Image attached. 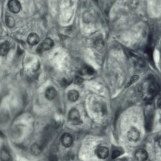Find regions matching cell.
<instances>
[{
  "label": "cell",
  "instance_id": "cell-7",
  "mask_svg": "<svg viewBox=\"0 0 161 161\" xmlns=\"http://www.w3.org/2000/svg\"><path fill=\"white\" fill-rule=\"evenodd\" d=\"M96 154L97 157L99 159H106L109 154V149L105 146H100L96 150Z\"/></svg>",
  "mask_w": 161,
  "mask_h": 161
},
{
  "label": "cell",
  "instance_id": "cell-5",
  "mask_svg": "<svg viewBox=\"0 0 161 161\" xmlns=\"http://www.w3.org/2000/svg\"><path fill=\"white\" fill-rule=\"evenodd\" d=\"M61 141L63 146L69 148L73 144V137L70 133H65L61 137Z\"/></svg>",
  "mask_w": 161,
  "mask_h": 161
},
{
  "label": "cell",
  "instance_id": "cell-2",
  "mask_svg": "<svg viewBox=\"0 0 161 161\" xmlns=\"http://www.w3.org/2000/svg\"><path fill=\"white\" fill-rule=\"evenodd\" d=\"M154 119V111L153 108L149 105L146 109L145 125L146 131L150 132L152 130Z\"/></svg>",
  "mask_w": 161,
  "mask_h": 161
},
{
  "label": "cell",
  "instance_id": "cell-23",
  "mask_svg": "<svg viewBox=\"0 0 161 161\" xmlns=\"http://www.w3.org/2000/svg\"><path fill=\"white\" fill-rule=\"evenodd\" d=\"M49 161H58V158L57 155L55 154H51L49 157Z\"/></svg>",
  "mask_w": 161,
  "mask_h": 161
},
{
  "label": "cell",
  "instance_id": "cell-18",
  "mask_svg": "<svg viewBox=\"0 0 161 161\" xmlns=\"http://www.w3.org/2000/svg\"><path fill=\"white\" fill-rule=\"evenodd\" d=\"M94 46L96 49H98V50H101L103 48V47L104 46V43L103 42V40L98 39L95 41Z\"/></svg>",
  "mask_w": 161,
  "mask_h": 161
},
{
  "label": "cell",
  "instance_id": "cell-22",
  "mask_svg": "<svg viewBox=\"0 0 161 161\" xmlns=\"http://www.w3.org/2000/svg\"><path fill=\"white\" fill-rule=\"evenodd\" d=\"M71 81L68 80L64 78L61 80V84L63 86H66L67 85H69L71 83Z\"/></svg>",
  "mask_w": 161,
  "mask_h": 161
},
{
  "label": "cell",
  "instance_id": "cell-8",
  "mask_svg": "<svg viewBox=\"0 0 161 161\" xmlns=\"http://www.w3.org/2000/svg\"><path fill=\"white\" fill-rule=\"evenodd\" d=\"M80 113L76 108H73L70 111L69 113V118L71 121L73 123H77L80 120Z\"/></svg>",
  "mask_w": 161,
  "mask_h": 161
},
{
  "label": "cell",
  "instance_id": "cell-9",
  "mask_svg": "<svg viewBox=\"0 0 161 161\" xmlns=\"http://www.w3.org/2000/svg\"><path fill=\"white\" fill-rule=\"evenodd\" d=\"M40 41L39 35L36 33H31L28 37L27 42L29 45L32 46L38 44Z\"/></svg>",
  "mask_w": 161,
  "mask_h": 161
},
{
  "label": "cell",
  "instance_id": "cell-19",
  "mask_svg": "<svg viewBox=\"0 0 161 161\" xmlns=\"http://www.w3.org/2000/svg\"><path fill=\"white\" fill-rule=\"evenodd\" d=\"M139 79H140V76L137 75H134L133 76H132L131 78H130V80H129V82L128 83V84H127V87H129L134 83H135Z\"/></svg>",
  "mask_w": 161,
  "mask_h": 161
},
{
  "label": "cell",
  "instance_id": "cell-6",
  "mask_svg": "<svg viewBox=\"0 0 161 161\" xmlns=\"http://www.w3.org/2000/svg\"><path fill=\"white\" fill-rule=\"evenodd\" d=\"M135 157L137 161H146L148 159L149 154L145 149H140L136 151Z\"/></svg>",
  "mask_w": 161,
  "mask_h": 161
},
{
  "label": "cell",
  "instance_id": "cell-4",
  "mask_svg": "<svg viewBox=\"0 0 161 161\" xmlns=\"http://www.w3.org/2000/svg\"><path fill=\"white\" fill-rule=\"evenodd\" d=\"M127 137L129 141H137L140 138L139 130L135 127H132L127 133Z\"/></svg>",
  "mask_w": 161,
  "mask_h": 161
},
{
  "label": "cell",
  "instance_id": "cell-1",
  "mask_svg": "<svg viewBox=\"0 0 161 161\" xmlns=\"http://www.w3.org/2000/svg\"><path fill=\"white\" fill-rule=\"evenodd\" d=\"M160 86L154 80H149L147 85L146 86V90L144 94H145L146 99L151 100L154 99L159 93Z\"/></svg>",
  "mask_w": 161,
  "mask_h": 161
},
{
  "label": "cell",
  "instance_id": "cell-13",
  "mask_svg": "<svg viewBox=\"0 0 161 161\" xmlns=\"http://www.w3.org/2000/svg\"><path fill=\"white\" fill-rule=\"evenodd\" d=\"M10 48L9 42L6 41L1 43L0 47V53L1 56H5L8 53Z\"/></svg>",
  "mask_w": 161,
  "mask_h": 161
},
{
  "label": "cell",
  "instance_id": "cell-27",
  "mask_svg": "<svg viewBox=\"0 0 161 161\" xmlns=\"http://www.w3.org/2000/svg\"><path fill=\"white\" fill-rule=\"evenodd\" d=\"M94 1H96V2H97L98 1V0H94Z\"/></svg>",
  "mask_w": 161,
  "mask_h": 161
},
{
  "label": "cell",
  "instance_id": "cell-24",
  "mask_svg": "<svg viewBox=\"0 0 161 161\" xmlns=\"http://www.w3.org/2000/svg\"><path fill=\"white\" fill-rule=\"evenodd\" d=\"M40 67V64H39V63H35V64L34 65L33 67L32 70H33V72H37V71L39 70Z\"/></svg>",
  "mask_w": 161,
  "mask_h": 161
},
{
  "label": "cell",
  "instance_id": "cell-15",
  "mask_svg": "<svg viewBox=\"0 0 161 161\" xmlns=\"http://www.w3.org/2000/svg\"><path fill=\"white\" fill-rule=\"evenodd\" d=\"M79 95L78 91L76 90H71L68 94V100L71 102H75L79 99Z\"/></svg>",
  "mask_w": 161,
  "mask_h": 161
},
{
  "label": "cell",
  "instance_id": "cell-25",
  "mask_svg": "<svg viewBox=\"0 0 161 161\" xmlns=\"http://www.w3.org/2000/svg\"><path fill=\"white\" fill-rule=\"evenodd\" d=\"M157 106L159 108L161 109V98H159L157 102Z\"/></svg>",
  "mask_w": 161,
  "mask_h": 161
},
{
  "label": "cell",
  "instance_id": "cell-26",
  "mask_svg": "<svg viewBox=\"0 0 161 161\" xmlns=\"http://www.w3.org/2000/svg\"><path fill=\"white\" fill-rule=\"evenodd\" d=\"M158 144H159V146L161 148V137L159 138V139H158Z\"/></svg>",
  "mask_w": 161,
  "mask_h": 161
},
{
  "label": "cell",
  "instance_id": "cell-14",
  "mask_svg": "<svg viewBox=\"0 0 161 161\" xmlns=\"http://www.w3.org/2000/svg\"><path fill=\"white\" fill-rule=\"evenodd\" d=\"M80 72L82 75H91L95 73V70L90 66L84 65L81 67Z\"/></svg>",
  "mask_w": 161,
  "mask_h": 161
},
{
  "label": "cell",
  "instance_id": "cell-3",
  "mask_svg": "<svg viewBox=\"0 0 161 161\" xmlns=\"http://www.w3.org/2000/svg\"><path fill=\"white\" fill-rule=\"evenodd\" d=\"M8 6L10 12L13 13H18L20 12L21 8V4L18 0H9Z\"/></svg>",
  "mask_w": 161,
  "mask_h": 161
},
{
  "label": "cell",
  "instance_id": "cell-17",
  "mask_svg": "<svg viewBox=\"0 0 161 161\" xmlns=\"http://www.w3.org/2000/svg\"><path fill=\"white\" fill-rule=\"evenodd\" d=\"M1 161H10V154L6 149L1 150Z\"/></svg>",
  "mask_w": 161,
  "mask_h": 161
},
{
  "label": "cell",
  "instance_id": "cell-21",
  "mask_svg": "<svg viewBox=\"0 0 161 161\" xmlns=\"http://www.w3.org/2000/svg\"><path fill=\"white\" fill-rule=\"evenodd\" d=\"M84 82V79L82 78L81 77H79V76H77L75 77L74 80V83L75 84H80Z\"/></svg>",
  "mask_w": 161,
  "mask_h": 161
},
{
  "label": "cell",
  "instance_id": "cell-10",
  "mask_svg": "<svg viewBox=\"0 0 161 161\" xmlns=\"http://www.w3.org/2000/svg\"><path fill=\"white\" fill-rule=\"evenodd\" d=\"M40 45L42 49L43 50H50L54 47V41L50 38H47L45 39Z\"/></svg>",
  "mask_w": 161,
  "mask_h": 161
},
{
  "label": "cell",
  "instance_id": "cell-12",
  "mask_svg": "<svg viewBox=\"0 0 161 161\" xmlns=\"http://www.w3.org/2000/svg\"><path fill=\"white\" fill-rule=\"evenodd\" d=\"M43 146L39 144L35 143L31 146L30 150L34 155H39L42 152Z\"/></svg>",
  "mask_w": 161,
  "mask_h": 161
},
{
  "label": "cell",
  "instance_id": "cell-20",
  "mask_svg": "<svg viewBox=\"0 0 161 161\" xmlns=\"http://www.w3.org/2000/svg\"><path fill=\"white\" fill-rule=\"evenodd\" d=\"M121 154V152H120V151L118 150H115L112 154V159H116L117 158L120 157Z\"/></svg>",
  "mask_w": 161,
  "mask_h": 161
},
{
  "label": "cell",
  "instance_id": "cell-16",
  "mask_svg": "<svg viewBox=\"0 0 161 161\" xmlns=\"http://www.w3.org/2000/svg\"><path fill=\"white\" fill-rule=\"evenodd\" d=\"M5 23L7 27L12 29L15 26V20L12 16L7 15L5 17Z\"/></svg>",
  "mask_w": 161,
  "mask_h": 161
},
{
  "label": "cell",
  "instance_id": "cell-11",
  "mask_svg": "<svg viewBox=\"0 0 161 161\" xmlns=\"http://www.w3.org/2000/svg\"><path fill=\"white\" fill-rule=\"evenodd\" d=\"M57 91L54 88H48L46 89L45 92V96L46 99L48 100H53L57 96Z\"/></svg>",
  "mask_w": 161,
  "mask_h": 161
}]
</instances>
